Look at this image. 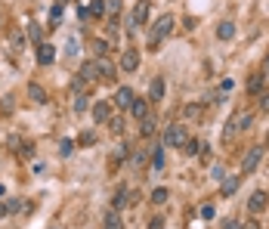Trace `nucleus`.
Wrapping results in <instances>:
<instances>
[{
	"label": "nucleus",
	"instance_id": "obj_33",
	"mask_svg": "<svg viewBox=\"0 0 269 229\" xmlns=\"http://www.w3.org/2000/svg\"><path fill=\"white\" fill-rule=\"evenodd\" d=\"M19 155H22V158H34V146H31V143H22Z\"/></svg>",
	"mask_w": 269,
	"mask_h": 229
},
{
	"label": "nucleus",
	"instance_id": "obj_42",
	"mask_svg": "<svg viewBox=\"0 0 269 229\" xmlns=\"http://www.w3.org/2000/svg\"><path fill=\"white\" fill-rule=\"evenodd\" d=\"M6 204H9V211H22V201H19V198H9Z\"/></svg>",
	"mask_w": 269,
	"mask_h": 229
},
{
	"label": "nucleus",
	"instance_id": "obj_10",
	"mask_svg": "<svg viewBox=\"0 0 269 229\" xmlns=\"http://www.w3.org/2000/svg\"><path fill=\"white\" fill-rule=\"evenodd\" d=\"M121 68H124V72H136V68H139V53L127 47L124 56H121Z\"/></svg>",
	"mask_w": 269,
	"mask_h": 229
},
{
	"label": "nucleus",
	"instance_id": "obj_44",
	"mask_svg": "<svg viewBox=\"0 0 269 229\" xmlns=\"http://www.w3.org/2000/svg\"><path fill=\"white\" fill-rule=\"evenodd\" d=\"M260 106H263V109L269 112V93H263V102H260Z\"/></svg>",
	"mask_w": 269,
	"mask_h": 229
},
{
	"label": "nucleus",
	"instance_id": "obj_17",
	"mask_svg": "<svg viewBox=\"0 0 269 229\" xmlns=\"http://www.w3.org/2000/svg\"><path fill=\"white\" fill-rule=\"evenodd\" d=\"M217 38H220V40H232V38H235V25H232V22L217 25Z\"/></svg>",
	"mask_w": 269,
	"mask_h": 229
},
{
	"label": "nucleus",
	"instance_id": "obj_7",
	"mask_svg": "<svg viewBox=\"0 0 269 229\" xmlns=\"http://www.w3.org/2000/svg\"><path fill=\"white\" fill-rule=\"evenodd\" d=\"M96 75L102 77L105 84H112L115 77H118V75H115V65H112L109 59H105V56H96Z\"/></svg>",
	"mask_w": 269,
	"mask_h": 229
},
{
	"label": "nucleus",
	"instance_id": "obj_45",
	"mask_svg": "<svg viewBox=\"0 0 269 229\" xmlns=\"http://www.w3.org/2000/svg\"><path fill=\"white\" fill-rule=\"evenodd\" d=\"M241 229H260V226H257V223H254V220H251V223H244V226H241Z\"/></svg>",
	"mask_w": 269,
	"mask_h": 229
},
{
	"label": "nucleus",
	"instance_id": "obj_6",
	"mask_svg": "<svg viewBox=\"0 0 269 229\" xmlns=\"http://www.w3.org/2000/svg\"><path fill=\"white\" fill-rule=\"evenodd\" d=\"M266 208H269V195H266L263 189H257L254 195L248 198V211H251V214H263Z\"/></svg>",
	"mask_w": 269,
	"mask_h": 229
},
{
	"label": "nucleus",
	"instance_id": "obj_41",
	"mask_svg": "<svg viewBox=\"0 0 269 229\" xmlns=\"http://www.w3.org/2000/svg\"><path fill=\"white\" fill-rule=\"evenodd\" d=\"M223 229H241L238 220H223Z\"/></svg>",
	"mask_w": 269,
	"mask_h": 229
},
{
	"label": "nucleus",
	"instance_id": "obj_8",
	"mask_svg": "<svg viewBox=\"0 0 269 229\" xmlns=\"http://www.w3.org/2000/svg\"><path fill=\"white\" fill-rule=\"evenodd\" d=\"M53 62H56V47H53V43H46V40L38 43V65L46 68V65H53Z\"/></svg>",
	"mask_w": 269,
	"mask_h": 229
},
{
	"label": "nucleus",
	"instance_id": "obj_47",
	"mask_svg": "<svg viewBox=\"0 0 269 229\" xmlns=\"http://www.w3.org/2000/svg\"><path fill=\"white\" fill-rule=\"evenodd\" d=\"M263 149H269V133H266V146H263Z\"/></svg>",
	"mask_w": 269,
	"mask_h": 229
},
{
	"label": "nucleus",
	"instance_id": "obj_27",
	"mask_svg": "<svg viewBox=\"0 0 269 229\" xmlns=\"http://www.w3.org/2000/svg\"><path fill=\"white\" fill-rule=\"evenodd\" d=\"M93 143H96V133H93V130H84L77 136V146H93Z\"/></svg>",
	"mask_w": 269,
	"mask_h": 229
},
{
	"label": "nucleus",
	"instance_id": "obj_38",
	"mask_svg": "<svg viewBox=\"0 0 269 229\" xmlns=\"http://www.w3.org/2000/svg\"><path fill=\"white\" fill-rule=\"evenodd\" d=\"M149 229H164V220H161V217H152V220H149Z\"/></svg>",
	"mask_w": 269,
	"mask_h": 229
},
{
	"label": "nucleus",
	"instance_id": "obj_25",
	"mask_svg": "<svg viewBox=\"0 0 269 229\" xmlns=\"http://www.w3.org/2000/svg\"><path fill=\"white\" fill-rule=\"evenodd\" d=\"M90 106V96L87 93H75V112H87Z\"/></svg>",
	"mask_w": 269,
	"mask_h": 229
},
{
	"label": "nucleus",
	"instance_id": "obj_23",
	"mask_svg": "<svg viewBox=\"0 0 269 229\" xmlns=\"http://www.w3.org/2000/svg\"><path fill=\"white\" fill-rule=\"evenodd\" d=\"M235 189H238V177H229V180H223V198L235 195Z\"/></svg>",
	"mask_w": 269,
	"mask_h": 229
},
{
	"label": "nucleus",
	"instance_id": "obj_43",
	"mask_svg": "<svg viewBox=\"0 0 269 229\" xmlns=\"http://www.w3.org/2000/svg\"><path fill=\"white\" fill-rule=\"evenodd\" d=\"M6 214H9V204H6V201H0V217H6Z\"/></svg>",
	"mask_w": 269,
	"mask_h": 229
},
{
	"label": "nucleus",
	"instance_id": "obj_39",
	"mask_svg": "<svg viewBox=\"0 0 269 229\" xmlns=\"http://www.w3.org/2000/svg\"><path fill=\"white\" fill-rule=\"evenodd\" d=\"M109 124H112V133H121V124H124V121H121V118H109Z\"/></svg>",
	"mask_w": 269,
	"mask_h": 229
},
{
	"label": "nucleus",
	"instance_id": "obj_1",
	"mask_svg": "<svg viewBox=\"0 0 269 229\" xmlns=\"http://www.w3.org/2000/svg\"><path fill=\"white\" fill-rule=\"evenodd\" d=\"M170 31H173V16H170V13L158 16V22H155V25H152V31H149V50H158V43L164 40Z\"/></svg>",
	"mask_w": 269,
	"mask_h": 229
},
{
	"label": "nucleus",
	"instance_id": "obj_31",
	"mask_svg": "<svg viewBox=\"0 0 269 229\" xmlns=\"http://www.w3.org/2000/svg\"><path fill=\"white\" fill-rule=\"evenodd\" d=\"M59 19H62V3H56L53 13H50V22H53V25H59ZM53 25H50V28H53Z\"/></svg>",
	"mask_w": 269,
	"mask_h": 229
},
{
	"label": "nucleus",
	"instance_id": "obj_11",
	"mask_svg": "<svg viewBox=\"0 0 269 229\" xmlns=\"http://www.w3.org/2000/svg\"><path fill=\"white\" fill-rule=\"evenodd\" d=\"M109 118H112V106H109V102H96V106H93V121H96V124H109Z\"/></svg>",
	"mask_w": 269,
	"mask_h": 229
},
{
	"label": "nucleus",
	"instance_id": "obj_4",
	"mask_svg": "<svg viewBox=\"0 0 269 229\" xmlns=\"http://www.w3.org/2000/svg\"><path fill=\"white\" fill-rule=\"evenodd\" d=\"M149 9H152L149 0H136V6H133V13H130V28H143V25H146Z\"/></svg>",
	"mask_w": 269,
	"mask_h": 229
},
{
	"label": "nucleus",
	"instance_id": "obj_2",
	"mask_svg": "<svg viewBox=\"0 0 269 229\" xmlns=\"http://www.w3.org/2000/svg\"><path fill=\"white\" fill-rule=\"evenodd\" d=\"M248 127H251V112H238V114H232V118H229V124L223 127V140H232L235 133L248 130Z\"/></svg>",
	"mask_w": 269,
	"mask_h": 229
},
{
	"label": "nucleus",
	"instance_id": "obj_15",
	"mask_svg": "<svg viewBox=\"0 0 269 229\" xmlns=\"http://www.w3.org/2000/svg\"><path fill=\"white\" fill-rule=\"evenodd\" d=\"M28 38H31L34 47H38V43H43V25H38V22H28Z\"/></svg>",
	"mask_w": 269,
	"mask_h": 229
},
{
	"label": "nucleus",
	"instance_id": "obj_37",
	"mask_svg": "<svg viewBox=\"0 0 269 229\" xmlns=\"http://www.w3.org/2000/svg\"><path fill=\"white\" fill-rule=\"evenodd\" d=\"M65 53H68V56H75V53H77V40H75V38H68V43H65Z\"/></svg>",
	"mask_w": 269,
	"mask_h": 229
},
{
	"label": "nucleus",
	"instance_id": "obj_35",
	"mask_svg": "<svg viewBox=\"0 0 269 229\" xmlns=\"http://www.w3.org/2000/svg\"><path fill=\"white\" fill-rule=\"evenodd\" d=\"M214 204H204V208H201V217H204V220H214Z\"/></svg>",
	"mask_w": 269,
	"mask_h": 229
},
{
	"label": "nucleus",
	"instance_id": "obj_19",
	"mask_svg": "<svg viewBox=\"0 0 269 229\" xmlns=\"http://www.w3.org/2000/svg\"><path fill=\"white\" fill-rule=\"evenodd\" d=\"M102 229H121V214L118 211H109V214H105V223H102Z\"/></svg>",
	"mask_w": 269,
	"mask_h": 229
},
{
	"label": "nucleus",
	"instance_id": "obj_18",
	"mask_svg": "<svg viewBox=\"0 0 269 229\" xmlns=\"http://www.w3.org/2000/svg\"><path fill=\"white\" fill-rule=\"evenodd\" d=\"M186 118H189V121H201V118H204V106L189 102V106H186Z\"/></svg>",
	"mask_w": 269,
	"mask_h": 229
},
{
	"label": "nucleus",
	"instance_id": "obj_36",
	"mask_svg": "<svg viewBox=\"0 0 269 229\" xmlns=\"http://www.w3.org/2000/svg\"><path fill=\"white\" fill-rule=\"evenodd\" d=\"M22 143H25L22 136H9V149H13V152H19V149H22Z\"/></svg>",
	"mask_w": 269,
	"mask_h": 229
},
{
	"label": "nucleus",
	"instance_id": "obj_26",
	"mask_svg": "<svg viewBox=\"0 0 269 229\" xmlns=\"http://www.w3.org/2000/svg\"><path fill=\"white\" fill-rule=\"evenodd\" d=\"M90 16H96V19L105 16V0H93V3H90Z\"/></svg>",
	"mask_w": 269,
	"mask_h": 229
},
{
	"label": "nucleus",
	"instance_id": "obj_40",
	"mask_svg": "<svg viewBox=\"0 0 269 229\" xmlns=\"http://www.w3.org/2000/svg\"><path fill=\"white\" fill-rule=\"evenodd\" d=\"M210 177H214V180H220V183H223V180H226V170H223V167H214V174H210Z\"/></svg>",
	"mask_w": 269,
	"mask_h": 229
},
{
	"label": "nucleus",
	"instance_id": "obj_13",
	"mask_svg": "<svg viewBox=\"0 0 269 229\" xmlns=\"http://www.w3.org/2000/svg\"><path fill=\"white\" fill-rule=\"evenodd\" d=\"M28 99L38 102V106H43V102H46V90L40 84H28Z\"/></svg>",
	"mask_w": 269,
	"mask_h": 229
},
{
	"label": "nucleus",
	"instance_id": "obj_14",
	"mask_svg": "<svg viewBox=\"0 0 269 229\" xmlns=\"http://www.w3.org/2000/svg\"><path fill=\"white\" fill-rule=\"evenodd\" d=\"M149 93H152V99H164V77H152Z\"/></svg>",
	"mask_w": 269,
	"mask_h": 229
},
{
	"label": "nucleus",
	"instance_id": "obj_20",
	"mask_svg": "<svg viewBox=\"0 0 269 229\" xmlns=\"http://www.w3.org/2000/svg\"><path fill=\"white\" fill-rule=\"evenodd\" d=\"M80 77H84V81H96V59H90V62H84V68H80Z\"/></svg>",
	"mask_w": 269,
	"mask_h": 229
},
{
	"label": "nucleus",
	"instance_id": "obj_21",
	"mask_svg": "<svg viewBox=\"0 0 269 229\" xmlns=\"http://www.w3.org/2000/svg\"><path fill=\"white\" fill-rule=\"evenodd\" d=\"M183 152L186 155H198V152H204V143L201 140H186L183 143Z\"/></svg>",
	"mask_w": 269,
	"mask_h": 229
},
{
	"label": "nucleus",
	"instance_id": "obj_30",
	"mask_svg": "<svg viewBox=\"0 0 269 229\" xmlns=\"http://www.w3.org/2000/svg\"><path fill=\"white\" fill-rule=\"evenodd\" d=\"M105 13L118 16V13H121V0H105Z\"/></svg>",
	"mask_w": 269,
	"mask_h": 229
},
{
	"label": "nucleus",
	"instance_id": "obj_32",
	"mask_svg": "<svg viewBox=\"0 0 269 229\" xmlns=\"http://www.w3.org/2000/svg\"><path fill=\"white\" fill-rule=\"evenodd\" d=\"M93 50H96V56H105V53H109V43H105V40H93Z\"/></svg>",
	"mask_w": 269,
	"mask_h": 229
},
{
	"label": "nucleus",
	"instance_id": "obj_29",
	"mask_svg": "<svg viewBox=\"0 0 269 229\" xmlns=\"http://www.w3.org/2000/svg\"><path fill=\"white\" fill-rule=\"evenodd\" d=\"M152 133H155V118L146 114V118H143V136H152Z\"/></svg>",
	"mask_w": 269,
	"mask_h": 229
},
{
	"label": "nucleus",
	"instance_id": "obj_28",
	"mask_svg": "<svg viewBox=\"0 0 269 229\" xmlns=\"http://www.w3.org/2000/svg\"><path fill=\"white\" fill-rule=\"evenodd\" d=\"M152 167H155V170L164 167V149H155V155H152Z\"/></svg>",
	"mask_w": 269,
	"mask_h": 229
},
{
	"label": "nucleus",
	"instance_id": "obj_5",
	"mask_svg": "<svg viewBox=\"0 0 269 229\" xmlns=\"http://www.w3.org/2000/svg\"><path fill=\"white\" fill-rule=\"evenodd\" d=\"M260 158H263V146H254L248 149V155L241 158V174H254L257 164H260Z\"/></svg>",
	"mask_w": 269,
	"mask_h": 229
},
{
	"label": "nucleus",
	"instance_id": "obj_22",
	"mask_svg": "<svg viewBox=\"0 0 269 229\" xmlns=\"http://www.w3.org/2000/svg\"><path fill=\"white\" fill-rule=\"evenodd\" d=\"M130 112L136 114V118H139V121H143V118H146V114H149V102H146V99H133V106H130Z\"/></svg>",
	"mask_w": 269,
	"mask_h": 229
},
{
	"label": "nucleus",
	"instance_id": "obj_34",
	"mask_svg": "<svg viewBox=\"0 0 269 229\" xmlns=\"http://www.w3.org/2000/svg\"><path fill=\"white\" fill-rule=\"evenodd\" d=\"M59 152H62V155L68 158V155L75 152V143H72V140H62V149H59Z\"/></svg>",
	"mask_w": 269,
	"mask_h": 229
},
{
	"label": "nucleus",
	"instance_id": "obj_16",
	"mask_svg": "<svg viewBox=\"0 0 269 229\" xmlns=\"http://www.w3.org/2000/svg\"><path fill=\"white\" fill-rule=\"evenodd\" d=\"M130 195H133L130 189H118V192H115V211L127 208V204H130Z\"/></svg>",
	"mask_w": 269,
	"mask_h": 229
},
{
	"label": "nucleus",
	"instance_id": "obj_46",
	"mask_svg": "<svg viewBox=\"0 0 269 229\" xmlns=\"http://www.w3.org/2000/svg\"><path fill=\"white\" fill-rule=\"evenodd\" d=\"M263 75L269 77V56H266V65H263Z\"/></svg>",
	"mask_w": 269,
	"mask_h": 229
},
{
	"label": "nucleus",
	"instance_id": "obj_24",
	"mask_svg": "<svg viewBox=\"0 0 269 229\" xmlns=\"http://www.w3.org/2000/svg\"><path fill=\"white\" fill-rule=\"evenodd\" d=\"M170 198V192L164 189V186H158V189H152V201H155V204H164Z\"/></svg>",
	"mask_w": 269,
	"mask_h": 229
},
{
	"label": "nucleus",
	"instance_id": "obj_12",
	"mask_svg": "<svg viewBox=\"0 0 269 229\" xmlns=\"http://www.w3.org/2000/svg\"><path fill=\"white\" fill-rule=\"evenodd\" d=\"M263 84H266V75L263 72H257L248 77V93H263Z\"/></svg>",
	"mask_w": 269,
	"mask_h": 229
},
{
	"label": "nucleus",
	"instance_id": "obj_3",
	"mask_svg": "<svg viewBox=\"0 0 269 229\" xmlns=\"http://www.w3.org/2000/svg\"><path fill=\"white\" fill-rule=\"evenodd\" d=\"M183 143H186V127H183V124H170V127L164 130V146L183 149Z\"/></svg>",
	"mask_w": 269,
	"mask_h": 229
},
{
	"label": "nucleus",
	"instance_id": "obj_9",
	"mask_svg": "<svg viewBox=\"0 0 269 229\" xmlns=\"http://www.w3.org/2000/svg\"><path fill=\"white\" fill-rule=\"evenodd\" d=\"M133 99H136V93L130 87H118V90H115V106H118V109H130Z\"/></svg>",
	"mask_w": 269,
	"mask_h": 229
}]
</instances>
